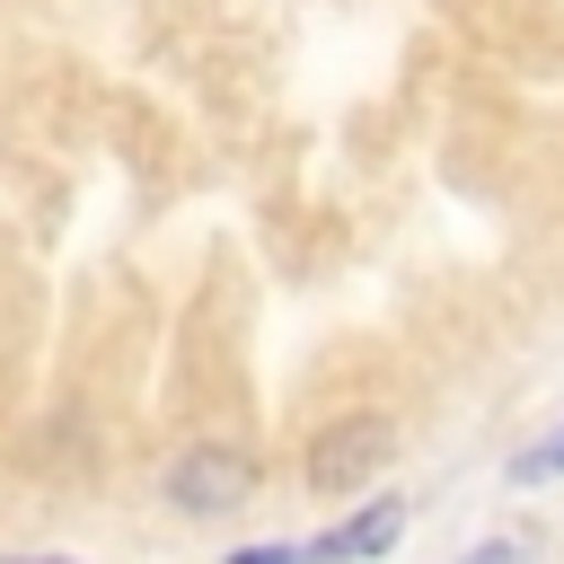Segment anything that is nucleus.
<instances>
[{
    "label": "nucleus",
    "mask_w": 564,
    "mask_h": 564,
    "mask_svg": "<svg viewBox=\"0 0 564 564\" xmlns=\"http://www.w3.org/2000/svg\"><path fill=\"white\" fill-rule=\"evenodd\" d=\"M520 555H529V546H520V538H485V546H467V555H458V564H520Z\"/></svg>",
    "instance_id": "6"
},
{
    "label": "nucleus",
    "mask_w": 564,
    "mask_h": 564,
    "mask_svg": "<svg viewBox=\"0 0 564 564\" xmlns=\"http://www.w3.org/2000/svg\"><path fill=\"white\" fill-rule=\"evenodd\" d=\"M264 494V467H256V449H238V441H185L167 467H159V502L176 511V520H229V511H247Z\"/></svg>",
    "instance_id": "1"
},
{
    "label": "nucleus",
    "mask_w": 564,
    "mask_h": 564,
    "mask_svg": "<svg viewBox=\"0 0 564 564\" xmlns=\"http://www.w3.org/2000/svg\"><path fill=\"white\" fill-rule=\"evenodd\" d=\"M220 564H300V546L291 538H264V546H229Z\"/></svg>",
    "instance_id": "5"
},
{
    "label": "nucleus",
    "mask_w": 564,
    "mask_h": 564,
    "mask_svg": "<svg viewBox=\"0 0 564 564\" xmlns=\"http://www.w3.org/2000/svg\"><path fill=\"white\" fill-rule=\"evenodd\" d=\"M388 458H397V423H388L379 405H344V414H326V423L308 432L300 476H308V494L344 502V494H361L370 476H388Z\"/></svg>",
    "instance_id": "2"
},
{
    "label": "nucleus",
    "mask_w": 564,
    "mask_h": 564,
    "mask_svg": "<svg viewBox=\"0 0 564 564\" xmlns=\"http://www.w3.org/2000/svg\"><path fill=\"white\" fill-rule=\"evenodd\" d=\"M0 564H70V555H0Z\"/></svg>",
    "instance_id": "7"
},
{
    "label": "nucleus",
    "mask_w": 564,
    "mask_h": 564,
    "mask_svg": "<svg viewBox=\"0 0 564 564\" xmlns=\"http://www.w3.org/2000/svg\"><path fill=\"white\" fill-rule=\"evenodd\" d=\"M397 538H405V494H370L344 520H326L317 538H300V564H379V555H397Z\"/></svg>",
    "instance_id": "3"
},
{
    "label": "nucleus",
    "mask_w": 564,
    "mask_h": 564,
    "mask_svg": "<svg viewBox=\"0 0 564 564\" xmlns=\"http://www.w3.org/2000/svg\"><path fill=\"white\" fill-rule=\"evenodd\" d=\"M555 476H564V423L538 432L529 449H511V485H555Z\"/></svg>",
    "instance_id": "4"
}]
</instances>
